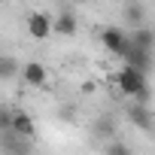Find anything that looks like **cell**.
Listing matches in <instances>:
<instances>
[{"instance_id": "1", "label": "cell", "mask_w": 155, "mask_h": 155, "mask_svg": "<svg viewBox=\"0 0 155 155\" xmlns=\"http://www.w3.org/2000/svg\"><path fill=\"white\" fill-rule=\"evenodd\" d=\"M116 85L122 94H128L131 101L137 104H149V76L134 70V67H122L119 76H116Z\"/></svg>"}, {"instance_id": "2", "label": "cell", "mask_w": 155, "mask_h": 155, "mask_svg": "<svg viewBox=\"0 0 155 155\" xmlns=\"http://www.w3.org/2000/svg\"><path fill=\"white\" fill-rule=\"evenodd\" d=\"M0 152L3 155H34V137H21L15 131L0 134Z\"/></svg>"}, {"instance_id": "3", "label": "cell", "mask_w": 155, "mask_h": 155, "mask_svg": "<svg viewBox=\"0 0 155 155\" xmlns=\"http://www.w3.org/2000/svg\"><path fill=\"white\" fill-rule=\"evenodd\" d=\"M119 58L125 61V67H134V70H140V73H146V76H149V70H152V52L137 49V46H131V43H125V49L119 52Z\"/></svg>"}, {"instance_id": "4", "label": "cell", "mask_w": 155, "mask_h": 155, "mask_svg": "<svg viewBox=\"0 0 155 155\" xmlns=\"http://www.w3.org/2000/svg\"><path fill=\"white\" fill-rule=\"evenodd\" d=\"M128 119H131V125L140 128L143 134L152 131V110H149V104H137V101H131V107H128Z\"/></svg>"}, {"instance_id": "5", "label": "cell", "mask_w": 155, "mask_h": 155, "mask_svg": "<svg viewBox=\"0 0 155 155\" xmlns=\"http://www.w3.org/2000/svg\"><path fill=\"white\" fill-rule=\"evenodd\" d=\"M28 34H31L34 40L52 37V15H46V12H31V15H28Z\"/></svg>"}, {"instance_id": "6", "label": "cell", "mask_w": 155, "mask_h": 155, "mask_svg": "<svg viewBox=\"0 0 155 155\" xmlns=\"http://www.w3.org/2000/svg\"><path fill=\"white\" fill-rule=\"evenodd\" d=\"M21 79H25L31 88H43V85H46V79H49L46 64H40V61H31V64H25V67H21Z\"/></svg>"}, {"instance_id": "7", "label": "cell", "mask_w": 155, "mask_h": 155, "mask_svg": "<svg viewBox=\"0 0 155 155\" xmlns=\"http://www.w3.org/2000/svg\"><path fill=\"white\" fill-rule=\"evenodd\" d=\"M101 43H104L113 55H119V52L125 49V43H128V34H125L122 28H104V31H101Z\"/></svg>"}, {"instance_id": "8", "label": "cell", "mask_w": 155, "mask_h": 155, "mask_svg": "<svg viewBox=\"0 0 155 155\" xmlns=\"http://www.w3.org/2000/svg\"><path fill=\"white\" fill-rule=\"evenodd\" d=\"M9 131H15V134H21V137H34V134H37V122H34L25 110H12Z\"/></svg>"}, {"instance_id": "9", "label": "cell", "mask_w": 155, "mask_h": 155, "mask_svg": "<svg viewBox=\"0 0 155 155\" xmlns=\"http://www.w3.org/2000/svg\"><path fill=\"white\" fill-rule=\"evenodd\" d=\"M128 43H131V46H137V49H146V52H152L155 34H152V28H149V25H140V28H131V37H128Z\"/></svg>"}, {"instance_id": "10", "label": "cell", "mask_w": 155, "mask_h": 155, "mask_svg": "<svg viewBox=\"0 0 155 155\" xmlns=\"http://www.w3.org/2000/svg\"><path fill=\"white\" fill-rule=\"evenodd\" d=\"M122 15H125V21H128L131 28L146 25V6L140 3V0H128V3H125V9H122Z\"/></svg>"}, {"instance_id": "11", "label": "cell", "mask_w": 155, "mask_h": 155, "mask_svg": "<svg viewBox=\"0 0 155 155\" xmlns=\"http://www.w3.org/2000/svg\"><path fill=\"white\" fill-rule=\"evenodd\" d=\"M76 15L73 12H61L58 18H52V34H58V37H73L76 34Z\"/></svg>"}, {"instance_id": "12", "label": "cell", "mask_w": 155, "mask_h": 155, "mask_svg": "<svg viewBox=\"0 0 155 155\" xmlns=\"http://www.w3.org/2000/svg\"><path fill=\"white\" fill-rule=\"evenodd\" d=\"M94 137H97V140H113V137H116V122H113L110 116H97V122H94Z\"/></svg>"}, {"instance_id": "13", "label": "cell", "mask_w": 155, "mask_h": 155, "mask_svg": "<svg viewBox=\"0 0 155 155\" xmlns=\"http://www.w3.org/2000/svg\"><path fill=\"white\" fill-rule=\"evenodd\" d=\"M21 73V64L12 55H0V79H15Z\"/></svg>"}, {"instance_id": "14", "label": "cell", "mask_w": 155, "mask_h": 155, "mask_svg": "<svg viewBox=\"0 0 155 155\" xmlns=\"http://www.w3.org/2000/svg\"><path fill=\"white\" fill-rule=\"evenodd\" d=\"M104 155H134V149H131L128 143H122V140H116V137H113V140L107 143Z\"/></svg>"}, {"instance_id": "15", "label": "cell", "mask_w": 155, "mask_h": 155, "mask_svg": "<svg viewBox=\"0 0 155 155\" xmlns=\"http://www.w3.org/2000/svg\"><path fill=\"white\" fill-rule=\"evenodd\" d=\"M9 122H12V110L9 107H0V134L9 131Z\"/></svg>"}, {"instance_id": "16", "label": "cell", "mask_w": 155, "mask_h": 155, "mask_svg": "<svg viewBox=\"0 0 155 155\" xmlns=\"http://www.w3.org/2000/svg\"><path fill=\"white\" fill-rule=\"evenodd\" d=\"M61 119L70 122V119H73V107H64V110H61Z\"/></svg>"}, {"instance_id": "17", "label": "cell", "mask_w": 155, "mask_h": 155, "mask_svg": "<svg viewBox=\"0 0 155 155\" xmlns=\"http://www.w3.org/2000/svg\"><path fill=\"white\" fill-rule=\"evenodd\" d=\"M0 3H3V0H0Z\"/></svg>"}]
</instances>
